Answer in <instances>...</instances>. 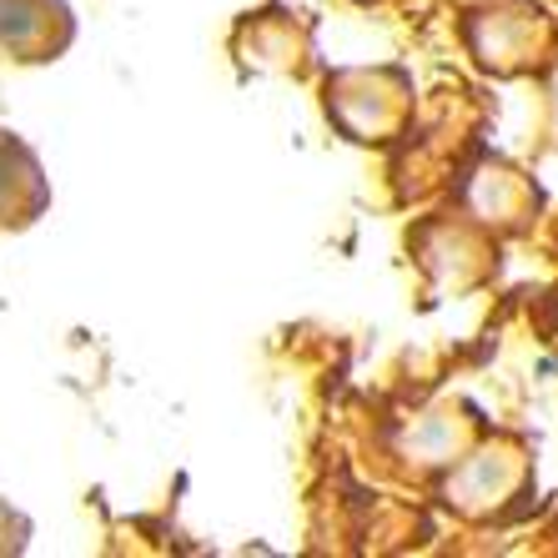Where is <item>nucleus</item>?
Instances as JSON below:
<instances>
[{
	"instance_id": "f257e3e1",
	"label": "nucleus",
	"mask_w": 558,
	"mask_h": 558,
	"mask_svg": "<svg viewBox=\"0 0 558 558\" xmlns=\"http://www.w3.org/2000/svg\"><path fill=\"white\" fill-rule=\"evenodd\" d=\"M71 31L76 26H71L65 0H0V61H56L65 51Z\"/></svg>"
},
{
	"instance_id": "f03ea898",
	"label": "nucleus",
	"mask_w": 558,
	"mask_h": 558,
	"mask_svg": "<svg viewBox=\"0 0 558 558\" xmlns=\"http://www.w3.org/2000/svg\"><path fill=\"white\" fill-rule=\"evenodd\" d=\"M46 202H51V186H46L36 151L15 131L0 126V232L31 227L46 211Z\"/></svg>"
},
{
	"instance_id": "7ed1b4c3",
	"label": "nucleus",
	"mask_w": 558,
	"mask_h": 558,
	"mask_svg": "<svg viewBox=\"0 0 558 558\" xmlns=\"http://www.w3.org/2000/svg\"><path fill=\"white\" fill-rule=\"evenodd\" d=\"M26 519H21V513H11V508L0 504V554H15V548L26 544Z\"/></svg>"
}]
</instances>
